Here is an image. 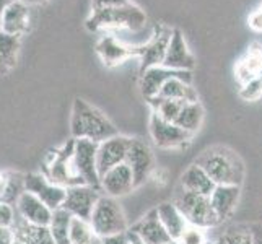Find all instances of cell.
I'll use <instances>...</instances> for the list:
<instances>
[{
	"label": "cell",
	"instance_id": "obj_1",
	"mask_svg": "<svg viewBox=\"0 0 262 244\" xmlns=\"http://www.w3.org/2000/svg\"><path fill=\"white\" fill-rule=\"evenodd\" d=\"M194 163L210 176L216 186H243L245 183V163L238 153L228 147L215 145L207 148L195 158Z\"/></svg>",
	"mask_w": 262,
	"mask_h": 244
},
{
	"label": "cell",
	"instance_id": "obj_2",
	"mask_svg": "<svg viewBox=\"0 0 262 244\" xmlns=\"http://www.w3.org/2000/svg\"><path fill=\"white\" fill-rule=\"evenodd\" d=\"M70 134L74 139L101 143L117 135L119 130L96 106L90 104L83 98H75L70 114Z\"/></svg>",
	"mask_w": 262,
	"mask_h": 244
},
{
	"label": "cell",
	"instance_id": "obj_3",
	"mask_svg": "<svg viewBox=\"0 0 262 244\" xmlns=\"http://www.w3.org/2000/svg\"><path fill=\"white\" fill-rule=\"evenodd\" d=\"M74 151H75V139L69 140L59 148L51 150L42 161L41 173L46 176L51 183L62 186L66 189L85 184L83 179L77 174Z\"/></svg>",
	"mask_w": 262,
	"mask_h": 244
},
{
	"label": "cell",
	"instance_id": "obj_4",
	"mask_svg": "<svg viewBox=\"0 0 262 244\" xmlns=\"http://www.w3.org/2000/svg\"><path fill=\"white\" fill-rule=\"evenodd\" d=\"M147 23V16L142 8L129 4L119 8H107V10L92 12V16L86 20V28L93 33L110 31V30H134L143 28Z\"/></svg>",
	"mask_w": 262,
	"mask_h": 244
},
{
	"label": "cell",
	"instance_id": "obj_5",
	"mask_svg": "<svg viewBox=\"0 0 262 244\" xmlns=\"http://www.w3.org/2000/svg\"><path fill=\"white\" fill-rule=\"evenodd\" d=\"M173 202L178 205V209L183 212L184 218L192 227H199L202 230H210L216 227L219 218L213 212V207L210 204V197L187 192L184 189L176 186Z\"/></svg>",
	"mask_w": 262,
	"mask_h": 244
},
{
	"label": "cell",
	"instance_id": "obj_6",
	"mask_svg": "<svg viewBox=\"0 0 262 244\" xmlns=\"http://www.w3.org/2000/svg\"><path fill=\"white\" fill-rule=\"evenodd\" d=\"M90 223H92L96 236L99 238L129 231V223L121 204L117 202V198L104 194H101L99 201L96 202Z\"/></svg>",
	"mask_w": 262,
	"mask_h": 244
},
{
	"label": "cell",
	"instance_id": "obj_7",
	"mask_svg": "<svg viewBox=\"0 0 262 244\" xmlns=\"http://www.w3.org/2000/svg\"><path fill=\"white\" fill-rule=\"evenodd\" d=\"M148 130L153 143L158 148L165 150H174V148H184L189 145L194 135L181 129L174 122L165 121L157 113H151L148 121Z\"/></svg>",
	"mask_w": 262,
	"mask_h": 244
},
{
	"label": "cell",
	"instance_id": "obj_8",
	"mask_svg": "<svg viewBox=\"0 0 262 244\" xmlns=\"http://www.w3.org/2000/svg\"><path fill=\"white\" fill-rule=\"evenodd\" d=\"M74 161L77 174L90 187L101 192V176L98 171V143L85 139H75Z\"/></svg>",
	"mask_w": 262,
	"mask_h": 244
},
{
	"label": "cell",
	"instance_id": "obj_9",
	"mask_svg": "<svg viewBox=\"0 0 262 244\" xmlns=\"http://www.w3.org/2000/svg\"><path fill=\"white\" fill-rule=\"evenodd\" d=\"M171 78H183L189 83H192V72L189 70H173L165 65L151 67L140 74V93L145 98V101L150 103L151 99H155L163 85Z\"/></svg>",
	"mask_w": 262,
	"mask_h": 244
},
{
	"label": "cell",
	"instance_id": "obj_10",
	"mask_svg": "<svg viewBox=\"0 0 262 244\" xmlns=\"http://www.w3.org/2000/svg\"><path fill=\"white\" fill-rule=\"evenodd\" d=\"M25 189L31 192L46 204L51 210H57L64 205L67 189L51 183L42 173H28L25 174Z\"/></svg>",
	"mask_w": 262,
	"mask_h": 244
},
{
	"label": "cell",
	"instance_id": "obj_11",
	"mask_svg": "<svg viewBox=\"0 0 262 244\" xmlns=\"http://www.w3.org/2000/svg\"><path fill=\"white\" fill-rule=\"evenodd\" d=\"M99 197H101V192L86 184L69 187L62 209H66L72 216H75V218L90 221Z\"/></svg>",
	"mask_w": 262,
	"mask_h": 244
},
{
	"label": "cell",
	"instance_id": "obj_12",
	"mask_svg": "<svg viewBox=\"0 0 262 244\" xmlns=\"http://www.w3.org/2000/svg\"><path fill=\"white\" fill-rule=\"evenodd\" d=\"M125 163L132 169L135 186H142L155 171V157L150 145L142 139H132Z\"/></svg>",
	"mask_w": 262,
	"mask_h": 244
},
{
	"label": "cell",
	"instance_id": "obj_13",
	"mask_svg": "<svg viewBox=\"0 0 262 244\" xmlns=\"http://www.w3.org/2000/svg\"><path fill=\"white\" fill-rule=\"evenodd\" d=\"M132 137L117 134L114 137L98 143V171L99 176H103L114 166H119L125 163L129 153Z\"/></svg>",
	"mask_w": 262,
	"mask_h": 244
},
{
	"label": "cell",
	"instance_id": "obj_14",
	"mask_svg": "<svg viewBox=\"0 0 262 244\" xmlns=\"http://www.w3.org/2000/svg\"><path fill=\"white\" fill-rule=\"evenodd\" d=\"M171 33H173V30L157 28L155 34L151 36V39L137 48V57L140 59V74L145 72L147 69L163 65L166 51L169 46Z\"/></svg>",
	"mask_w": 262,
	"mask_h": 244
},
{
	"label": "cell",
	"instance_id": "obj_15",
	"mask_svg": "<svg viewBox=\"0 0 262 244\" xmlns=\"http://www.w3.org/2000/svg\"><path fill=\"white\" fill-rule=\"evenodd\" d=\"M30 7L23 0H13V2H10L4 8L2 15H0V30L7 34L21 38L23 34L30 31Z\"/></svg>",
	"mask_w": 262,
	"mask_h": 244
},
{
	"label": "cell",
	"instance_id": "obj_16",
	"mask_svg": "<svg viewBox=\"0 0 262 244\" xmlns=\"http://www.w3.org/2000/svg\"><path fill=\"white\" fill-rule=\"evenodd\" d=\"M135 186V178L127 163L114 166L101 176V192L114 198L130 194Z\"/></svg>",
	"mask_w": 262,
	"mask_h": 244
},
{
	"label": "cell",
	"instance_id": "obj_17",
	"mask_svg": "<svg viewBox=\"0 0 262 244\" xmlns=\"http://www.w3.org/2000/svg\"><path fill=\"white\" fill-rule=\"evenodd\" d=\"M129 231L134 233L143 244H166L169 241H173L168 231L165 230V227L161 225L157 209L150 210L139 221L130 225Z\"/></svg>",
	"mask_w": 262,
	"mask_h": 244
},
{
	"label": "cell",
	"instance_id": "obj_18",
	"mask_svg": "<svg viewBox=\"0 0 262 244\" xmlns=\"http://www.w3.org/2000/svg\"><path fill=\"white\" fill-rule=\"evenodd\" d=\"M96 54L106 67H116L137 56V48L125 46L114 34H103L96 42Z\"/></svg>",
	"mask_w": 262,
	"mask_h": 244
},
{
	"label": "cell",
	"instance_id": "obj_19",
	"mask_svg": "<svg viewBox=\"0 0 262 244\" xmlns=\"http://www.w3.org/2000/svg\"><path fill=\"white\" fill-rule=\"evenodd\" d=\"M163 65L173 70H189L192 72L195 67V57L194 54L189 49L187 42L184 39L183 33L178 28L173 30L171 33V39H169V46L166 51V57Z\"/></svg>",
	"mask_w": 262,
	"mask_h": 244
},
{
	"label": "cell",
	"instance_id": "obj_20",
	"mask_svg": "<svg viewBox=\"0 0 262 244\" xmlns=\"http://www.w3.org/2000/svg\"><path fill=\"white\" fill-rule=\"evenodd\" d=\"M15 209L16 213L25 221H28L31 225H38V227H49L52 218V210L31 192H23V195L18 198Z\"/></svg>",
	"mask_w": 262,
	"mask_h": 244
},
{
	"label": "cell",
	"instance_id": "obj_21",
	"mask_svg": "<svg viewBox=\"0 0 262 244\" xmlns=\"http://www.w3.org/2000/svg\"><path fill=\"white\" fill-rule=\"evenodd\" d=\"M241 197V186H215L210 194V204L219 218V223L230 220Z\"/></svg>",
	"mask_w": 262,
	"mask_h": 244
},
{
	"label": "cell",
	"instance_id": "obj_22",
	"mask_svg": "<svg viewBox=\"0 0 262 244\" xmlns=\"http://www.w3.org/2000/svg\"><path fill=\"white\" fill-rule=\"evenodd\" d=\"M178 186L187 192L210 197V194L213 192L216 184L213 183V181L210 179V176L207 174L201 166H197L195 163H192V165L187 166L184 169V173L181 174Z\"/></svg>",
	"mask_w": 262,
	"mask_h": 244
},
{
	"label": "cell",
	"instance_id": "obj_23",
	"mask_svg": "<svg viewBox=\"0 0 262 244\" xmlns=\"http://www.w3.org/2000/svg\"><path fill=\"white\" fill-rule=\"evenodd\" d=\"M157 213L161 225L165 227L168 234L173 241H178L181 238V234L186 231L189 227L187 220L184 218L183 212L178 209V205L171 201V202H163L157 207Z\"/></svg>",
	"mask_w": 262,
	"mask_h": 244
},
{
	"label": "cell",
	"instance_id": "obj_24",
	"mask_svg": "<svg viewBox=\"0 0 262 244\" xmlns=\"http://www.w3.org/2000/svg\"><path fill=\"white\" fill-rule=\"evenodd\" d=\"M234 74H236V78L241 86L248 83L249 80L262 75V44H251L245 57L234 67Z\"/></svg>",
	"mask_w": 262,
	"mask_h": 244
},
{
	"label": "cell",
	"instance_id": "obj_25",
	"mask_svg": "<svg viewBox=\"0 0 262 244\" xmlns=\"http://www.w3.org/2000/svg\"><path fill=\"white\" fill-rule=\"evenodd\" d=\"M12 230L15 233V238L25 244H56L49 231V227L31 225L28 221H25L20 215L16 216Z\"/></svg>",
	"mask_w": 262,
	"mask_h": 244
},
{
	"label": "cell",
	"instance_id": "obj_26",
	"mask_svg": "<svg viewBox=\"0 0 262 244\" xmlns=\"http://www.w3.org/2000/svg\"><path fill=\"white\" fill-rule=\"evenodd\" d=\"M21 42L18 36L7 34L0 30V75H7L12 72L20 56Z\"/></svg>",
	"mask_w": 262,
	"mask_h": 244
},
{
	"label": "cell",
	"instance_id": "obj_27",
	"mask_svg": "<svg viewBox=\"0 0 262 244\" xmlns=\"http://www.w3.org/2000/svg\"><path fill=\"white\" fill-rule=\"evenodd\" d=\"M158 98L163 99H178V101L186 103H195L199 101V95L192 83L183 80V78H171L161 88Z\"/></svg>",
	"mask_w": 262,
	"mask_h": 244
},
{
	"label": "cell",
	"instance_id": "obj_28",
	"mask_svg": "<svg viewBox=\"0 0 262 244\" xmlns=\"http://www.w3.org/2000/svg\"><path fill=\"white\" fill-rule=\"evenodd\" d=\"M202 122H204V107L199 101L186 103L183 111L179 113L178 119L174 121L176 125H179L181 129H184L186 132L192 135H195L197 130L202 127Z\"/></svg>",
	"mask_w": 262,
	"mask_h": 244
},
{
	"label": "cell",
	"instance_id": "obj_29",
	"mask_svg": "<svg viewBox=\"0 0 262 244\" xmlns=\"http://www.w3.org/2000/svg\"><path fill=\"white\" fill-rule=\"evenodd\" d=\"M72 216L66 209L52 210V218L49 223V231L52 234L56 244H70V227H72Z\"/></svg>",
	"mask_w": 262,
	"mask_h": 244
},
{
	"label": "cell",
	"instance_id": "obj_30",
	"mask_svg": "<svg viewBox=\"0 0 262 244\" xmlns=\"http://www.w3.org/2000/svg\"><path fill=\"white\" fill-rule=\"evenodd\" d=\"M219 244H252V231L251 223H236L225 230L219 241Z\"/></svg>",
	"mask_w": 262,
	"mask_h": 244
},
{
	"label": "cell",
	"instance_id": "obj_31",
	"mask_svg": "<svg viewBox=\"0 0 262 244\" xmlns=\"http://www.w3.org/2000/svg\"><path fill=\"white\" fill-rule=\"evenodd\" d=\"M96 236V233L93 231L92 223L88 220L75 218L72 220L70 227V244H90Z\"/></svg>",
	"mask_w": 262,
	"mask_h": 244
},
{
	"label": "cell",
	"instance_id": "obj_32",
	"mask_svg": "<svg viewBox=\"0 0 262 244\" xmlns=\"http://www.w3.org/2000/svg\"><path fill=\"white\" fill-rule=\"evenodd\" d=\"M207 230H202L199 227H192L189 225L186 231L181 234V238L176 241L178 244H209V238H207Z\"/></svg>",
	"mask_w": 262,
	"mask_h": 244
},
{
	"label": "cell",
	"instance_id": "obj_33",
	"mask_svg": "<svg viewBox=\"0 0 262 244\" xmlns=\"http://www.w3.org/2000/svg\"><path fill=\"white\" fill-rule=\"evenodd\" d=\"M239 96L245 101H257L262 96V75L249 80L248 83H245L239 90Z\"/></svg>",
	"mask_w": 262,
	"mask_h": 244
},
{
	"label": "cell",
	"instance_id": "obj_34",
	"mask_svg": "<svg viewBox=\"0 0 262 244\" xmlns=\"http://www.w3.org/2000/svg\"><path fill=\"white\" fill-rule=\"evenodd\" d=\"M16 216H18V213H16V209L13 205L0 202V227L12 228L15 225Z\"/></svg>",
	"mask_w": 262,
	"mask_h": 244
},
{
	"label": "cell",
	"instance_id": "obj_35",
	"mask_svg": "<svg viewBox=\"0 0 262 244\" xmlns=\"http://www.w3.org/2000/svg\"><path fill=\"white\" fill-rule=\"evenodd\" d=\"M132 4L130 0H92V12L107 10V8H119Z\"/></svg>",
	"mask_w": 262,
	"mask_h": 244
},
{
	"label": "cell",
	"instance_id": "obj_36",
	"mask_svg": "<svg viewBox=\"0 0 262 244\" xmlns=\"http://www.w3.org/2000/svg\"><path fill=\"white\" fill-rule=\"evenodd\" d=\"M103 244H130V234L129 231L119 233V234H113V236H106L101 238Z\"/></svg>",
	"mask_w": 262,
	"mask_h": 244
},
{
	"label": "cell",
	"instance_id": "obj_37",
	"mask_svg": "<svg viewBox=\"0 0 262 244\" xmlns=\"http://www.w3.org/2000/svg\"><path fill=\"white\" fill-rule=\"evenodd\" d=\"M15 242V233L12 228L0 227V244H13Z\"/></svg>",
	"mask_w": 262,
	"mask_h": 244
},
{
	"label": "cell",
	"instance_id": "obj_38",
	"mask_svg": "<svg viewBox=\"0 0 262 244\" xmlns=\"http://www.w3.org/2000/svg\"><path fill=\"white\" fill-rule=\"evenodd\" d=\"M249 26L254 31H262V12L256 10L249 16Z\"/></svg>",
	"mask_w": 262,
	"mask_h": 244
},
{
	"label": "cell",
	"instance_id": "obj_39",
	"mask_svg": "<svg viewBox=\"0 0 262 244\" xmlns=\"http://www.w3.org/2000/svg\"><path fill=\"white\" fill-rule=\"evenodd\" d=\"M7 189H8V171H2L0 173V202L5 201Z\"/></svg>",
	"mask_w": 262,
	"mask_h": 244
},
{
	"label": "cell",
	"instance_id": "obj_40",
	"mask_svg": "<svg viewBox=\"0 0 262 244\" xmlns=\"http://www.w3.org/2000/svg\"><path fill=\"white\" fill-rule=\"evenodd\" d=\"M252 244H262V223H251Z\"/></svg>",
	"mask_w": 262,
	"mask_h": 244
},
{
	"label": "cell",
	"instance_id": "obj_41",
	"mask_svg": "<svg viewBox=\"0 0 262 244\" xmlns=\"http://www.w3.org/2000/svg\"><path fill=\"white\" fill-rule=\"evenodd\" d=\"M26 5H39V4H44L48 2V0H23Z\"/></svg>",
	"mask_w": 262,
	"mask_h": 244
},
{
	"label": "cell",
	"instance_id": "obj_42",
	"mask_svg": "<svg viewBox=\"0 0 262 244\" xmlns=\"http://www.w3.org/2000/svg\"><path fill=\"white\" fill-rule=\"evenodd\" d=\"M129 234H130V244H143L137 236H135L134 233H130V231H129Z\"/></svg>",
	"mask_w": 262,
	"mask_h": 244
},
{
	"label": "cell",
	"instance_id": "obj_43",
	"mask_svg": "<svg viewBox=\"0 0 262 244\" xmlns=\"http://www.w3.org/2000/svg\"><path fill=\"white\" fill-rule=\"evenodd\" d=\"M90 244H103V241H101V238L98 236V238H95V239H93L92 242H90Z\"/></svg>",
	"mask_w": 262,
	"mask_h": 244
},
{
	"label": "cell",
	"instance_id": "obj_44",
	"mask_svg": "<svg viewBox=\"0 0 262 244\" xmlns=\"http://www.w3.org/2000/svg\"><path fill=\"white\" fill-rule=\"evenodd\" d=\"M13 244H25V242H21V241H18V239L15 238V242H13Z\"/></svg>",
	"mask_w": 262,
	"mask_h": 244
},
{
	"label": "cell",
	"instance_id": "obj_45",
	"mask_svg": "<svg viewBox=\"0 0 262 244\" xmlns=\"http://www.w3.org/2000/svg\"><path fill=\"white\" fill-rule=\"evenodd\" d=\"M166 244H178L176 241H169V242H166Z\"/></svg>",
	"mask_w": 262,
	"mask_h": 244
},
{
	"label": "cell",
	"instance_id": "obj_46",
	"mask_svg": "<svg viewBox=\"0 0 262 244\" xmlns=\"http://www.w3.org/2000/svg\"><path fill=\"white\" fill-rule=\"evenodd\" d=\"M259 10H260V12H262V5H260V8H259Z\"/></svg>",
	"mask_w": 262,
	"mask_h": 244
},
{
	"label": "cell",
	"instance_id": "obj_47",
	"mask_svg": "<svg viewBox=\"0 0 262 244\" xmlns=\"http://www.w3.org/2000/svg\"><path fill=\"white\" fill-rule=\"evenodd\" d=\"M213 244H219V242H213Z\"/></svg>",
	"mask_w": 262,
	"mask_h": 244
},
{
	"label": "cell",
	"instance_id": "obj_48",
	"mask_svg": "<svg viewBox=\"0 0 262 244\" xmlns=\"http://www.w3.org/2000/svg\"><path fill=\"white\" fill-rule=\"evenodd\" d=\"M209 244H213V242H209Z\"/></svg>",
	"mask_w": 262,
	"mask_h": 244
}]
</instances>
